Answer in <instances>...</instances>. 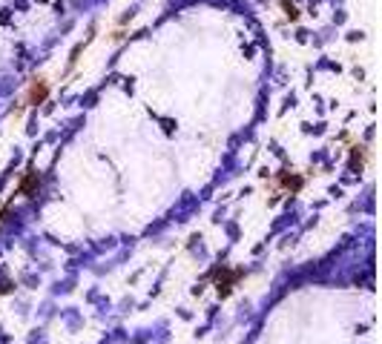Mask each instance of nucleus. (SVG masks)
<instances>
[{"label":"nucleus","instance_id":"1","mask_svg":"<svg viewBox=\"0 0 382 344\" xmlns=\"http://www.w3.org/2000/svg\"><path fill=\"white\" fill-rule=\"evenodd\" d=\"M49 92H52V87H49V80H46L43 75L32 78V80H29V89H26V95H23V104H26V106H41V104H46Z\"/></svg>","mask_w":382,"mask_h":344},{"label":"nucleus","instance_id":"2","mask_svg":"<svg viewBox=\"0 0 382 344\" xmlns=\"http://www.w3.org/2000/svg\"><path fill=\"white\" fill-rule=\"evenodd\" d=\"M35 190H38V175H35V172L29 170V172L23 175V181H21L18 192H21V195H32V192H35Z\"/></svg>","mask_w":382,"mask_h":344},{"label":"nucleus","instance_id":"3","mask_svg":"<svg viewBox=\"0 0 382 344\" xmlns=\"http://www.w3.org/2000/svg\"><path fill=\"white\" fill-rule=\"evenodd\" d=\"M282 9H284V14H288L291 21H299V9H296V3H291V0H282Z\"/></svg>","mask_w":382,"mask_h":344},{"label":"nucleus","instance_id":"4","mask_svg":"<svg viewBox=\"0 0 382 344\" xmlns=\"http://www.w3.org/2000/svg\"><path fill=\"white\" fill-rule=\"evenodd\" d=\"M282 184H284V187H291V190H299V187H302V178H291V175H284V178H282Z\"/></svg>","mask_w":382,"mask_h":344}]
</instances>
